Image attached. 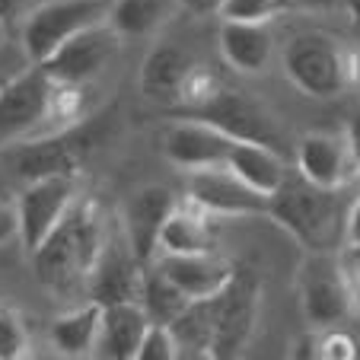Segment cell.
<instances>
[{
	"label": "cell",
	"instance_id": "1",
	"mask_svg": "<svg viewBox=\"0 0 360 360\" xmlns=\"http://www.w3.org/2000/svg\"><path fill=\"white\" fill-rule=\"evenodd\" d=\"M115 109H105L99 115H83L70 128L13 143L7 150V163L13 166V172L22 182H35L45 176H77L96 150H102L115 137Z\"/></svg>",
	"mask_w": 360,
	"mask_h": 360
},
{
	"label": "cell",
	"instance_id": "23",
	"mask_svg": "<svg viewBox=\"0 0 360 360\" xmlns=\"http://www.w3.org/2000/svg\"><path fill=\"white\" fill-rule=\"evenodd\" d=\"M99 328H102V303L86 300V303L58 316L51 322V328H48V338H51L55 351L64 354V357H86V354L96 351Z\"/></svg>",
	"mask_w": 360,
	"mask_h": 360
},
{
	"label": "cell",
	"instance_id": "3",
	"mask_svg": "<svg viewBox=\"0 0 360 360\" xmlns=\"http://www.w3.org/2000/svg\"><path fill=\"white\" fill-rule=\"evenodd\" d=\"M341 191H328L290 172L287 182L271 195L268 217L287 230L306 252H335L345 245V211L338 204Z\"/></svg>",
	"mask_w": 360,
	"mask_h": 360
},
{
	"label": "cell",
	"instance_id": "38",
	"mask_svg": "<svg viewBox=\"0 0 360 360\" xmlns=\"http://www.w3.org/2000/svg\"><path fill=\"white\" fill-rule=\"evenodd\" d=\"M341 7H345V13H351L354 22H360V0H341Z\"/></svg>",
	"mask_w": 360,
	"mask_h": 360
},
{
	"label": "cell",
	"instance_id": "25",
	"mask_svg": "<svg viewBox=\"0 0 360 360\" xmlns=\"http://www.w3.org/2000/svg\"><path fill=\"white\" fill-rule=\"evenodd\" d=\"M169 326H172V332H176L179 347H182V357H211L214 297L211 300H191Z\"/></svg>",
	"mask_w": 360,
	"mask_h": 360
},
{
	"label": "cell",
	"instance_id": "39",
	"mask_svg": "<svg viewBox=\"0 0 360 360\" xmlns=\"http://www.w3.org/2000/svg\"><path fill=\"white\" fill-rule=\"evenodd\" d=\"M7 26H10V22H4V20H0V39H4V32H7Z\"/></svg>",
	"mask_w": 360,
	"mask_h": 360
},
{
	"label": "cell",
	"instance_id": "30",
	"mask_svg": "<svg viewBox=\"0 0 360 360\" xmlns=\"http://www.w3.org/2000/svg\"><path fill=\"white\" fill-rule=\"evenodd\" d=\"M179 357H182V347H179L172 326L150 322L141 347H137V360H179Z\"/></svg>",
	"mask_w": 360,
	"mask_h": 360
},
{
	"label": "cell",
	"instance_id": "4",
	"mask_svg": "<svg viewBox=\"0 0 360 360\" xmlns=\"http://www.w3.org/2000/svg\"><path fill=\"white\" fill-rule=\"evenodd\" d=\"M297 297L309 328L345 326L357 316L360 300L347 278L341 252H309L297 274Z\"/></svg>",
	"mask_w": 360,
	"mask_h": 360
},
{
	"label": "cell",
	"instance_id": "8",
	"mask_svg": "<svg viewBox=\"0 0 360 360\" xmlns=\"http://www.w3.org/2000/svg\"><path fill=\"white\" fill-rule=\"evenodd\" d=\"M51 89L55 80L39 64L0 83V150L26 141L48 122Z\"/></svg>",
	"mask_w": 360,
	"mask_h": 360
},
{
	"label": "cell",
	"instance_id": "2",
	"mask_svg": "<svg viewBox=\"0 0 360 360\" xmlns=\"http://www.w3.org/2000/svg\"><path fill=\"white\" fill-rule=\"evenodd\" d=\"M284 74L303 96L335 99L360 86V48L332 32H297L284 45Z\"/></svg>",
	"mask_w": 360,
	"mask_h": 360
},
{
	"label": "cell",
	"instance_id": "13",
	"mask_svg": "<svg viewBox=\"0 0 360 360\" xmlns=\"http://www.w3.org/2000/svg\"><path fill=\"white\" fill-rule=\"evenodd\" d=\"M143 274H147V262L137 259L122 230H112L99 262L89 271L86 293H89V300H96L102 306L124 303V300H141Z\"/></svg>",
	"mask_w": 360,
	"mask_h": 360
},
{
	"label": "cell",
	"instance_id": "5",
	"mask_svg": "<svg viewBox=\"0 0 360 360\" xmlns=\"http://www.w3.org/2000/svg\"><path fill=\"white\" fill-rule=\"evenodd\" d=\"M262 313V281L252 268H236L233 281L214 297L211 360L243 357Z\"/></svg>",
	"mask_w": 360,
	"mask_h": 360
},
{
	"label": "cell",
	"instance_id": "10",
	"mask_svg": "<svg viewBox=\"0 0 360 360\" xmlns=\"http://www.w3.org/2000/svg\"><path fill=\"white\" fill-rule=\"evenodd\" d=\"M293 166L306 182L328 191H345L347 185L360 179V163L354 157L345 128L303 134L293 150Z\"/></svg>",
	"mask_w": 360,
	"mask_h": 360
},
{
	"label": "cell",
	"instance_id": "7",
	"mask_svg": "<svg viewBox=\"0 0 360 360\" xmlns=\"http://www.w3.org/2000/svg\"><path fill=\"white\" fill-rule=\"evenodd\" d=\"M77 198V176H45L26 182V188L16 198V217H20V243L26 255H32L58 226L74 211Z\"/></svg>",
	"mask_w": 360,
	"mask_h": 360
},
{
	"label": "cell",
	"instance_id": "12",
	"mask_svg": "<svg viewBox=\"0 0 360 360\" xmlns=\"http://www.w3.org/2000/svg\"><path fill=\"white\" fill-rule=\"evenodd\" d=\"M188 115L220 128L233 141H255V143H268V147L284 150V137H281V128L271 118V112L262 102L252 99V96L239 93V89L224 86L211 102H204L201 109L188 112Z\"/></svg>",
	"mask_w": 360,
	"mask_h": 360
},
{
	"label": "cell",
	"instance_id": "31",
	"mask_svg": "<svg viewBox=\"0 0 360 360\" xmlns=\"http://www.w3.org/2000/svg\"><path fill=\"white\" fill-rule=\"evenodd\" d=\"M360 345L351 332L341 326L319 328V360H357Z\"/></svg>",
	"mask_w": 360,
	"mask_h": 360
},
{
	"label": "cell",
	"instance_id": "29",
	"mask_svg": "<svg viewBox=\"0 0 360 360\" xmlns=\"http://www.w3.org/2000/svg\"><path fill=\"white\" fill-rule=\"evenodd\" d=\"M29 328L20 313L0 306V360H22L29 357Z\"/></svg>",
	"mask_w": 360,
	"mask_h": 360
},
{
	"label": "cell",
	"instance_id": "24",
	"mask_svg": "<svg viewBox=\"0 0 360 360\" xmlns=\"http://www.w3.org/2000/svg\"><path fill=\"white\" fill-rule=\"evenodd\" d=\"M182 10V0H112L105 20L122 32V39H147L169 16Z\"/></svg>",
	"mask_w": 360,
	"mask_h": 360
},
{
	"label": "cell",
	"instance_id": "34",
	"mask_svg": "<svg viewBox=\"0 0 360 360\" xmlns=\"http://www.w3.org/2000/svg\"><path fill=\"white\" fill-rule=\"evenodd\" d=\"M220 4L224 0H182V10L191 16H214L220 13Z\"/></svg>",
	"mask_w": 360,
	"mask_h": 360
},
{
	"label": "cell",
	"instance_id": "15",
	"mask_svg": "<svg viewBox=\"0 0 360 360\" xmlns=\"http://www.w3.org/2000/svg\"><path fill=\"white\" fill-rule=\"evenodd\" d=\"M29 259H32L35 281H39L45 290L55 293V297H70L74 290L86 287V281H89L80 243H77L74 226H70V214Z\"/></svg>",
	"mask_w": 360,
	"mask_h": 360
},
{
	"label": "cell",
	"instance_id": "11",
	"mask_svg": "<svg viewBox=\"0 0 360 360\" xmlns=\"http://www.w3.org/2000/svg\"><path fill=\"white\" fill-rule=\"evenodd\" d=\"M185 198H191L198 207H204V211L214 214L217 220L268 217V204H271V198H265L262 191L245 185L243 179L233 169H226V166H211V169L188 172Z\"/></svg>",
	"mask_w": 360,
	"mask_h": 360
},
{
	"label": "cell",
	"instance_id": "22",
	"mask_svg": "<svg viewBox=\"0 0 360 360\" xmlns=\"http://www.w3.org/2000/svg\"><path fill=\"white\" fill-rule=\"evenodd\" d=\"M195 68V58L179 45H160L153 48L141 64V93L160 105H179V93Z\"/></svg>",
	"mask_w": 360,
	"mask_h": 360
},
{
	"label": "cell",
	"instance_id": "28",
	"mask_svg": "<svg viewBox=\"0 0 360 360\" xmlns=\"http://www.w3.org/2000/svg\"><path fill=\"white\" fill-rule=\"evenodd\" d=\"M287 10H293V0H224L217 16L236 22H271Z\"/></svg>",
	"mask_w": 360,
	"mask_h": 360
},
{
	"label": "cell",
	"instance_id": "18",
	"mask_svg": "<svg viewBox=\"0 0 360 360\" xmlns=\"http://www.w3.org/2000/svg\"><path fill=\"white\" fill-rule=\"evenodd\" d=\"M214 214L198 207L191 198L172 207L160 230V255H198V252H217V226Z\"/></svg>",
	"mask_w": 360,
	"mask_h": 360
},
{
	"label": "cell",
	"instance_id": "21",
	"mask_svg": "<svg viewBox=\"0 0 360 360\" xmlns=\"http://www.w3.org/2000/svg\"><path fill=\"white\" fill-rule=\"evenodd\" d=\"M226 169H233L245 185H252L265 198H271L287 182V176H290L284 150L268 147V143H255V141L233 143L230 157H226Z\"/></svg>",
	"mask_w": 360,
	"mask_h": 360
},
{
	"label": "cell",
	"instance_id": "32",
	"mask_svg": "<svg viewBox=\"0 0 360 360\" xmlns=\"http://www.w3.org/2000/svg\"><path fill=\"white\" fill-rule=\"evenodd\" d=\"M341 249H360V195L345 211V245Z\"/></svg>",
	"mask_w": 360,
	"mask_h": 360
},
{
	"label": "cell",
	"instance_id": "27",
	"mask_svg": "<svg viewBox=\"0 0 360 360\" xmlns=\"http://www.w3.org/2000/svg\"><path fill=\"white\" fill-rule=\"evenodd\" d=\"M220 89H224V80L217 77V70L195 61V68L188 70V77L182 83V93H179V109H185V112L201 109L204 102H211Z\"/></svg>",
	"mask_w": 360,
	"mask_h": 360
},
{
	"label": "cell",
	"instance_id": "37",
	"mask_svg": "<svg viewBox=\"0 0 360 360\" xmlns=\"http://www.w3.org/2000/svg\"><path fill=\"white\" fill-rule=\"evenodd\" d=\"M293 7H306V10H345L341 0H293Z\"/></svg>",
	"mask_w": 360,
	"mask_h": 360
},
{
	"label": "cell",
	"instance_id": "9",
	"mask_svg": "<svg viewBox=\"0 0 360 360\" xmlns=\"http://www.w3.org/2000/svg\"><path fill=\"white\" fill-rule=\"evenodd\" d=\"M118 48H122V32L109 20H99L93 26L80 29L74 39H68L39 68L58 83L83 86V83H89L93 77H99L105 70V64L118 55Z\"/></svg>",
	"mask_w": 360,
	"mask_h": 360
},
{
	"label": "cell",
	"instance_id": "33",
	"mask_svg": "<svg viewBox=\"0 0 360 360\" xmlns=\"http://www.w3.org/2000/svg\"><path fill=\"white\" fill-rule=\"evenodd\" d=\"M20 239V217H16V204H0V245Z\"/></svg>",
	"mask_w": 360,
	"mask_h": 360
},
{
	"label": "cell",
	"instance_id": "17",
	"mask_svg": "<svg viewBox=\"0 0 360 360\" xmlns=\"http://www.w3.org/2000/svg\"><path fill=\"white\" fill-rule=\"evenodd\" d=\"M160 271L179 287L188 300H211L224 290L236 274V265L220 252H198V255H160Z\"/></svg>",
	"mask_w": 360,
	"mask_h": 360
},
{
	"label": "cell",
	"instance_id": "16",
	"mask_svg": "<svg viewBox=\"0 0 360 360\" xmlns=\"http://www.w3.org/2000/svg\"><path fill=\"white\" fill-rule=\"evenodd\" d=\"M176 195L166 185H147L128 198L122 211V233L141 262H153L160 252V230L176 207Z\"/></svg>",
	"mask_w": 360,
	"mask_h": 360
},
{
	"label": "cell",
	"instance_id": "26",
	"mask_svg": "<svg viewBox=\"0 0 360 360\" xmlns=\"http://www.w3.org/2000/svg\"><path fill=\"white\" fill-rule=\"evenodd\" d=\"M191 300L160 271V265H153L147 274H143V290H141V306L147 309L150 322H166L169 326L179 313H182L185 306Z\"/></svg>",
	"mask_w": 360,
	"mask_h": 360
},
{
	"label": "cell",
	"instance_id": "36",
	"mask_svg": "<svg viewBox=\"0 0 360 360\" xmlns=\"http://www.w3.org/2000/svg\"><path fill=\"white\" fill-rule=\"evenodd\" d=\"M16 16H26L22 13V0H0V20L13 22Z\"/></svg>",
	"mask_w": 360,
	"mask_h": 360
},
{
	"label": "cell",
	"instance_id": "6",
	"mask_svg": "<svg viewBox=\"0 0 360 360\" xmlns=\"http://www.w3.org/2000/svg\"><path fill=\"white\" fill-rule=\"evenodd\" d=\"M109 4L105 0H48L22 16L20 41L29 64H45L68 39L80 29L105 20Z\"/></svg>",
	"mask_w": 360,
	"mask_h": 360
},
{
	"label": "cell",
	"instance_id": "14",
	"mask_svg": "<svg viewBox=\"0 0 360 360\" xmlns=\"http://www.w3.org/2000/svg\"><path fill=\"white\" fill-rule=\"evenodd\" d=\"M233 143L236 141L230 134H224L220 128H214V124L201 122L195 115H185L182 122L166 128L163 157L182 172L211 169V166H226Z\"/></svg>",
	"mask_w": 360,
	"mask_h": 360
},
{
	"label": "cell",
	"instance_id": "19",
	"mask_svg": "<svg viewBox=\"0 0 360 360\" xmlns=\"http://www.w3.org/2000/svg\"><path fill=\"white\" fill-rule=\"evenodd\" d=\"M147 326L150 316L141 306V300L102 306V328L93 354L105 360H137V347H141Z\"/></svg>",
	"mask_w": 360,
	"mask_h": 360
},
{
	"label": "cell",
	"instance_id": "35",
	"mask_svg": "<svg viewBox=\"0 0 360 360\" xmlns=\"http://www.w3.org/2000/svg\"><path fill=\"white\" fill-rule=\"evenodd\" d=\"M345 134H347V141H351L354 157H357V163H360V112L345 124Z\"/></svg>",
	"mask_w": 360,
	"mask_h": 360
},
{
	"label": "cell",
	"instance_id": "20",
	"mask_svg": "<svg viewBox=\"0 0 360 360\" xmlns=\"http://www.w3.org/2000/svg\"><path fill=\"white\" fill-rule=\"evenodd\" d=\"M220 55L236 74H265L274 58V39L268 32V22L220 20Z\"/></svg>",
	"mask_w": 360,
	"mask_h": 360
}]
</instances>
